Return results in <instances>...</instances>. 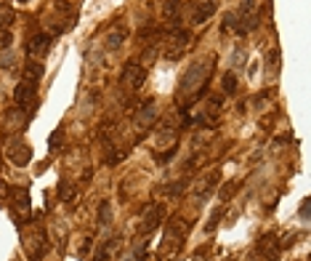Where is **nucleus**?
Wrapping results in <instances>:
<instances>
[{
    "label": "nucleus",
    "mask_w": 311,
    "mask_h": 261,
    "mask_svg": "<svg viewBox=\"0 0 311 261\" xmlns=\"http://www.w3.org/2000/svg\"><path fill=\"white\" fill-rule=\"evenodd\" d=\"M210 64H213V59H200V62H194L191 67L187 69V75L181 77V83H178V94L176 99L184 101V99H197V96L202 94L205 83H208V75H210Z\"/></svg>",
    "instance_id": "obj_1"
},
{
    "label": "nucleus",
    "mask_w": 311,
    "mask_h": 261,
    "mask_svg": "<svg viewBox=\"0 0 311 261\" xmlns=\"http://www.w3.org/2000/svg\"><path fill=\"white\" fill-rule=\"evenodd\" d=\"M16 104L27 115L35 112V107H37V86H35V83H27V80L19 83V88H16Z\"/></svg>",
    "instance_id": "obj_2"
},
{
    "label": "nucleus",
    "mask_w": 311,
    "mask_h": 261,
    "mask_svg": "<svg viewBox=\"0 0 311 261\" xmlns=\"http://www.w3.org/2000/svg\"><path fill=\"white\" fill-rule=\"evenodd\" d=\"M144 77H147V69H144L138 62H128V64H125V69H123L120 80H123V86H128L130 91H136V88H141Z\"/></svg>",
    "instance_id": "obj_3"
},
{
    "label": "nucleus",
    "mask_w": 311,
    "mask_h": 261,
    "mask_svg": "<svg viewBox=\"0 0 311 261\" xmlns=\"http://www.w3.org/2000/svg\"><path fill=\"white\" fill-rule=\"evenodd\" d=\"M258 253H261L263 259H269V261H277L280 259V253H282V243H280V237L277 234H263L261 240H258Z\"/></svg>",
    "instance_id": "obj_4"
},
{
    "label": "nucleus",
    "mask_w": 311,
    "mask_h": 261,
    "mask_svg": "<svg viewBox=\"0 0 311 261\" xmlns=\"http://www.w3.org/2000/svg\"><path fill=\"white\" fill-rule=\"evenodd\" d=\"M162 213L165 208L162 205H149L147 211H144V221H141V234H149L152 229H157L162 221Z\"/></svg>",
    "instance_id": "obj_5"
},
{
    "label": "nucleus",
    "mask_w": 311,
    "mask_h": 261,
    "mask_svg": "<svg viewBox=\"0 0 311 261\" xmlns=\"http://www.w3.org/2000/svg\"><path fill=\"white\" fill-rule=\"evenodd\" d=\"M48 48H51V37L48 35H35V37H30V43H27V54L32 56V59H43L45 54H48Z\"/></svg>",
    "instance_id": "obj_6"
},
{
    "label": "nucleus",
    "mask_w": 311,
    "mask_h": 261,
    "mask_svg": "<svg viewBox=\"0 0 311 261\" xmlns=\"http://www.w3.org/2000/svg\"><path fill=\"white\" fill-rule=\"evenodd\" d=\"M11 211H14V219L19 221V224H22V221L30 216V197H27V192H16Z\"/></svg>",
    "instance_id": "obj_7"
},
{
    "label": "nucleus",
    "mask_w": 311,
    "mask_h": 261,
    "mask_svg": "<svg viewBox=\"0 0 311 261\" xmlns=\"http://www.w3.org/2000/svg\"><path fill=\"white\" fill-rule=\"evenodd\" d=\"M187 43H189V35H187V32H176L173 40H170V45L165 48V56H168V59H178Z\"/></svg>",
    "instance_id": "obj_8"
},
{
    "label": "nucleus",
    "mask_w": 311,
    "mask_h": 261,
    "mask_svg": "<svg viewBox=\"0 0 311 261\" xmlns=\"http://www.w3.org/2000/svg\"><path fill=\"white\" fill-rule=\"evenodd\" d=\"M155 117H157V104H155V101H147V104L141 107V112L136 115V126H138V128H147L149 123L155 120Z\"/></svg>",
    "instance_id": "obj_9"
},
{
    "label": "nucleus",
    "mask_w": 311,
    "mask_h": 261,
    "mask_svg": "<svg viewBox=\"0 0 311 261\" xmlns=\"http://www.w3.org/2000/svg\"><path fill=\"white\" fill-rule=\"evenodd\" d=\"M40 77H43V64L40 62H35V59H32V62H27V67H24V80L27 83H40Z\"/></svg>",
    "instance_id": "obj_10"
},
{
    "label": "nucleus",
    "mask_w": 311,
    "mask_h": 261,
    "mask_svg": "<svg viewBox=\"0 0 311 261\" xmlns=\"http://www.w3.org/2000/svg\"><path fill=\"white\" fill-rule=\"evenodd\" d=\"M213 11H216V0H205V3H200V8H197V14H194V24L210 19L213 16Z\"/></svg>",
    "instance_id": "obj_11"
},
{
    "label": "nucleus",
    "mask_w": 311,
    "mask_h": 261,
    "mask_svg": "<svg viewBox=\"0 0 311 261\" xmlns=\"http://www.w3.org/2000/svg\"><path fill=\"white\" fill-rule=\"evenodd\" d=\"M125 40V30H115V32H109V37H107V48L109 51H117L123 45Z\"/></svg>",
    "instance_id": "obj_12"
},
{
    "label": "nucleus",
    "mask_w": 311,
    "mask_h": 261,
    "mask_svg": "<svg viewBox=\"0 0 311 261\" xmlns=\"http://www.w3.org/2000/svg\"><path fill=\"white\" fill-rule=\"evenodd\" d=\"M178 11H181V0H168V5H165V14H168V19H176Z\"/></svg>",
    "instance_id": "obj_13"
},
{
    "label": "nucleus",
    "mask_w": 311,
    "mask_h": 261,
    "mask_svg": "<svg viewBox=\"0 0 311 261\" xmlns=\"http://www.w3.org/2000/svg\"><path fill=\"white\" fill-rule=\"evenodd\" d=\"M59 195H62V200H69L75 197V184H62V189H59Z\"/></svg>",
    "instance_id": "obj_14"
},
{
    "label": "nucleus",
    "mask_w": 311,
    "mask_h": 261,
    "mask_svg": "<svg viewBox=\"0 0 311 261\" xmlns=\"http://www.w3.org/2000/svg\"><path fill=\"white\" fill-rule=\"evenodd\" d=\"M223 91H226V94H234V91H237V77L234 75L223 77Z\"/></svg>",
    "instance_id": "obj_15"
},
{
    "label": "nucleus",
    "mask_w": 311,
    "mask_h": 261,
    "mask_svg": "<svg viewBox=\"0 0 311 261\" xmlns=\"http://www.w3.org/2000/svg\"><path fill=\"white\" fill-rule=\"evenodd\" d=\"M301 219H303V221H309V197L301 203Z\"/></svg>",
    "instance_id": "obj_16"
},
{
    "label": "nucleus",
    "mask_w": 311,
    "mask_h": 261,
    "mask_svg": "<svg viewBox=\"0 0 311 261\" xmlns=\"http://www.w3.org/2000/svg\"><path fill=\"white\" fill-rule=\"evenodd\" d=\"M234 189H237V184H229V187H223L221 197H223V200H229V197H231V192H234Z\"/></svg>",
    "instance_id": "obj_17"
},
{
    "label": "nucleus",
    "mask_w": 311,
    "mask_h": 261,
    "mask_svg": "<svg viewBox=\"0 0 311 261\" xmlns=\"http://www.w3.org/2000/svg\"><path fill=\"white\" fill-rule=\"evenodd\" d=\"M107 253H109V248H101V251L96 253V261H107Z\"/></svg>",
    "instance_id": "obj_18"
}]
</instances>
